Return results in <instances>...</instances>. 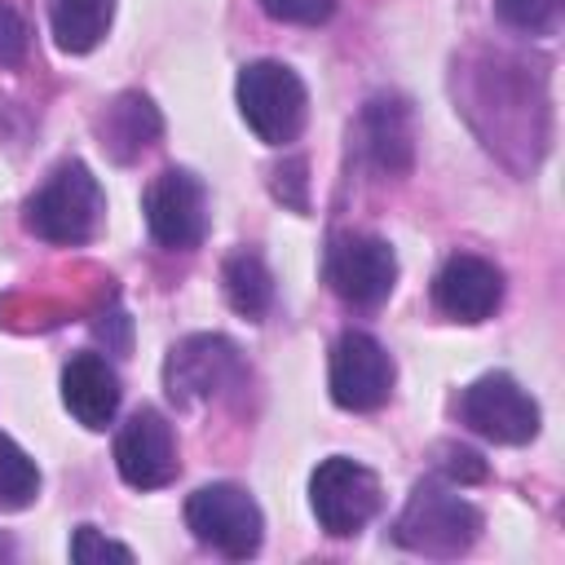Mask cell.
Here are the masks:
<instances>
[{
  "label": "cell",
  "mask_w": 565,
  "mask_h": 565,
  "mask_svg": "<svg viewBox=\"0 0 565 565\" xmlns=\"http://www.w3.org/2000/svg\"><path fill=\"white\" fill-rule=\"evenodd\" d=\"M102 216H106V194L79 159L57 163L44 177V185L22 203V225L53 247H84L102 230Z\"/></svg>",
  "instance_id": "obj_1"
},
{
  "label": "cell",
  "mask_w": 565,
  "mask_h": 565,
  "mask_svg": "<svg viewBox=\"0 0 565 565\" xmlns=\"http://www.w3.org/2000/svg\"><path fill=\"white\" fill-rule=\"evenodd\" d=\"M234 97H238V115L247 119V128L265 146L296 141L305 119H309V88H305V79L287 62H274V57L247 62L238 71Z\"/></svg>",
  "instance_id": "obj_2"
},
{
  "label": "cell",
  "mask_w": 565,
  "mask_h": 565,
  "mask_svg": "<svg viewBox=\"0 0 565 565\" xmlns=\"http://www.w3.org/2000/svg\"><path fill=\"white\" fill-rule=\"evenodd\" d=\"M477 534L481 512L441 481H419L393 525V539L419 556H459L477 543Z\"/></svg>",
  "instance_id": "obj_3"
},
{
  "label": "cell",
  "mask_w": 565,
  "mask_h": 565,
  "mask_svg": "<svg viewBox=\"0 0 565 565\" xmlns=\"http://www.w3.org/2000/svg\"><path fill=\"white\" fill-rule=\"evenodd\" d=\"M185 525L190 534L230 556V561H247L260 552V539H265V516H260V503L234 486V481H212V486H199L190 499H185Z\"/></svg>",
  "instance_id": "obj_4"
},
{
  "label": "cell",
  "mask_w": 565,
  "mask_h": 565,
  "mask_svg": "<svg viewBox=\"0 0 565 565\" xmlns=\"http://www.w3.org/2000/svg\"><path fill=\"white\" fill-rule=\"evenodd\" d=\"M380 503H384L380 477L349 455L322 459L309 477V508L331 539H353L358 530H366Z\"/></svg>",
  "instance_id": "obj_5"
},
{
  "label": "cell",
  "mask_w": 565,
  "mask_h": 565,
  "mask_svg": "<svg viewBox=\"0 0 565 565\" xmlns=\"http://www.w3.org/2000/svg\"><path fill=\"white\" fill-rule=\"evenodd\" d=\"M459 419L486 437V441H499V446H525L539 437V402L508 375V371H490V375H477L463 397H459Z\"/></svg>",
  "instance_id": "obj_6"
},
{
  "label": "cell",
  "mask_w": 565,
  "mask_h": 565,
  "mask_svg": "<svg viewBox=\"0 0 565 565\" xmlns=\"http://www.w3.org/2000/svg\"><path fill=\"white\" fill-rule=\"evenodd\" d=\"M146 230L168 252H194L207 238V185L190 168H163L141 194Z\"/></svg>",
  "instance_id": "obj_7"
},
{
  "label": "cell",
  "mask_w": 565,
  "mask_h": 565,
  "mask_svg": "<svg viewBox=\"0 0 565 565\" xmlns=\"http://www.w3.org/2000/svg\"><path fill=\"white\" fill-rule=\"evenodd\" d=\"M322 269L331 291L353 309H375L397 287V252L380 234H335Z\"/></svg>",
  "instance_id": "obj_8"
},
{
  "label": "cell",
  "mask_w": 565,
  "mask_h": 565,
  "mask_svg": "<svg viewBox=\"0 0 565 565\" xmlns=\"http://www.w3.org/2000/svg\"><path fill=\"white\" fill-rule=\"evenodd\" d=\"M393 380H397V366L375 335L344 331L335 340L327 388H331V402L340 411H380L393 393Z\"/></svg>",
  "instance_id": "obj_9"
},
{
  "label": "cell",
  "mask_w": 565,
  "mask_h": 565,
  "mask_svg": "<svg viewBox=\"0 0 565 565\" xmlns=\"http://www.w3.org/2000/svg\"><path fill=\"white\" fill-rule=\"evenodd\" d=\"M243 362L238 349L225 335H185L181 344H172L168 362H163V388L177 406H199L212 402L216 393H225L238 380Z\"/></svg>",
  "instance_id": "obj_10"
},
{
  "label": "cell",
  "mask_w": 565,
  "mask_h": 565,
  "mask_svg": "<svg viewBox=\"0 0 565 565\" xmlns=\"http://www.w3.org/2000/svg\"><path fill=\"white\" fill-rule=\"evenodd\" d=\"M115 468L132 490H159L177 477V437L154 406H141L124 419L115 437Z\"/></svg>",
  "instance_id": "obj_11"
},
{
  "label": "cell",
  "mask_w": 565,
  "mask_h": 565,
  "mask_svg": "<svg viewBox=\"0 0 565 565\" xmlns=\"http://www.w3.org/2000/svg\"><path fill=\"white\" fill-rule=\"evenodd\" d=\"M433 300L455 322H468V327L486 322L503 300V274L486 256L455 252V256H446V265L433 278Z\"/></svg>",
  "instance_id": "obj_12"
},
{
  "label": "cell",
  "mask_w": 565,
  "mask_h": 565,
  "mask_svg": "<svg viewBox=\"0 0 565 565\" xmlns=\"http://www.w3.org/2000/svg\"><path fill=\"white\" fill-rule=\"evenodd\" d=\"M119 397H124L119 371L102 353H71V362L62 366V402L75 415V424L102 433L115 419Z\"/></svg>",
  "instance_id": "obj_13"
},
{
  "label": "cell",
  "mask_w": 565,
  "mask_h": 565,
  "mask_svg": "<svg viewBox=\"0 0 565 565\" xmlns=\"http://www.w3.org/2000/svg\"><path fill=\"white\" fill-rule=\"evenodd\" d=\"M163 132V119L146 93H119L102 115H97V137L102 150L115 163H132L146 146H154Z\"/></svg>",
  "instance_id": "obj_14"
},
{
  "label": "cell",
  "mask_w": 565,
  "mask_h": 565,
  "mask_svg": "<svg viewBox=\"0 0 565 565\" xmlns=\"http://www.w3.org/2000/svg\"><path fill=\"white\" fill-rule=\"evenodd\" d=\"M362 132H366V150L375 159L380 172L402 177L415 159V141H411V110L397 97H375L362 110Z\"/></svg>",
  "instance_id": "obj_15"
},
{
  "label": "cell",
  "mask_w": 565,
  "mask_h": 565,
  "mask_svg": "<svg viewBox=\"0 0 565 565\" xmlns=\"http://www.w3.org/2000/svg\"><path fill=\"white\" fill-rule=\"evenodd\" d=\"M221 287H225L230 309H234L238 318H247V322H260V318L269 313V305H274V274H269V265H265L256 252H247V247H238V252L225 256V265H221Z\"/></svg>",
  "instance_id": "obj_16"
},
{
  "label": "cell",
  "mask_w": 565,
  "mask_h": 565,
  "mask_svg": "<svg viewBox=\"0 0 565 565\" xmlns=\"http://www.w3.org/2000/svg\"><path fill=\"white\" fill-rule=\"evenodd\" d=\"M115 18V0H49V26L62 53H93Z\"/></svg>",
  "instance_id": "obj_17"
},
{
  "label": "cell",
  "mask_w": 565,
  "mask_h": 565,
  "mask_svg": "<svg viewBox=\"0 0 565 565\" xmlns=\"http://www.w3.org/2000/svg\"><path fill=\"white\" fill-rule=\"evenodd\" d=\"M35 499H40V468H35V459L13 437L0 433V508L4 512H22Z\"/></svg>",
  "instance_id": "obj_18"
},
{
  "label": "cell",
  "mask_w": 565,
  "mask_h": 565,
  "mask_svg": "<svg viewBox=\"0 0 565 565\" xmlns=\"http://www.w3.org/2000/svg\"><path fill=\"white\" fill-rule=\"evenodd\" d=\"M561 4L565 0H494V13L499 22H508L512 31H525V35H547L561 18Z\"/></svg>",
  "instance_id": "obj_19"
},
{
  "label": "cell",
  "mask_w": 565,
  "mask_h": 565,
  "mask_svg": "<svg viewBox=\"0 0 565 565\" xmlns=\"http://www.w3.org/2000/svg\"><path fill=\"white\" fill-rule=\"evenodd\" d=\"M71 561L75 565H106V561L132 565V547L106 539L97 525H75V534H71Z\"/></svg>",
  "instance_id": "obj_20"
},
{
  "label": "cell",
  "mask_w": 565,
  "mask_h": 565,
  "mask_svg": "<svg viewBox=\"0 0 565 565\" xmlns=\"http://www.w3.org/2000/svg\"><path fill=\"white\" fill-rule=\"evenodd\" d=\"M260 9L274 22H296V26H318L335 13V0H260Z\"/></svg>",
  "instance_id": "obj_21"
},
{
  "label": "cell",
  "mask_w": 565,
  "mask_h": 565,
  "mask_svg": "<svg viewBox=\"0 0 565 565\" xmlns=\"http://www.w3.org/2000/svg\"><path fill=\"white\" fill-rule=\"evenodd\" d=\"M309 163L305 159H287L274 168V194L291 207V212H309Z\"/></svg>",
  "instance_id": "obj_22"
},
{
  "label": "cell",
  "mask_w": 565,
  "mask_h": 565,
  "mask_svg": "<svg viewBox=\"0 0 565 565\" xmlns=\"http://www.w3.org/2000/svg\"><path fill=\"white\" fill-rule=\"evenodd\" d=\"M31 44V26L13 4H0V66H18Z\"/></svg>",
  "instance_id": "obj_23"
},
{
  "label": "cell",
  "mask_w": 565,
  "mask_h": 565,
  "mask_svg": "<svg viewBox=\"0 0 565 565\" xmlns=\"http://www.w3.org/2000/svg\"><path fill=\"white\" fill-rule=\"evenodd\" d=\"M441 472L459 486H472V481H486V459L468 446H441Z\"/></svg>",
  "instance_id": "obj_24"
}]
</instances>
